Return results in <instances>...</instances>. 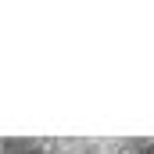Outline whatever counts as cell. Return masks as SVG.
Segmentation results:
<instances>
[{"instance_id":"cell-1","label":"cell","mask_w":154,"mask_h":154,"mask_svg":"<svg viewBox=\"0 0 154 154\" xmlns=\"http://www.w3.org/2000/svg\"><path fill=\"white\" fill-rule=\"evenodd\" d=\"M25 154H54V151H50V147H47L43 140H36V143H32V147H29Z\"/></svg>"}]
</instances>
